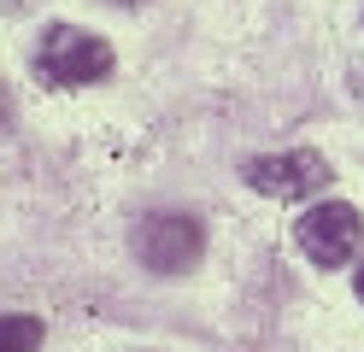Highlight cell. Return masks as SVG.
Listing matches in <instances>:
<instances>
[{
    "instance_id": "5b68a950",
    "label": "cell",
    "mask_w": 364,
    "mask_h": 352,
    "mask_svg": "<svg viewBox=\"0 0 364 352\" xmlns=\"http://www.w3.org/2000/svg\"><path fill=\"white\" fill-rule=\"evenodd\" d=\"M41 317H30V311H6L0 317V352H36L41 346Z\"/></svg>"
},
{
    "instance_id": "8992f818",
    "label": "cell",
    "mask_w": 364,
    "mask_h": 352,
    "mask_svg": "<svg viewBox=\"0 0 364 352\" xmlns=\"http://www.w3.org/2000/svg\"><path fill=\"white\" fill-rule=\"evenodd\" d=\"M353 288H358V299H364V265H358V282H353Z\"/></svg>"
},
{
    "instance_id": "7a4b0ae2",
    "label": "cell",
    "mask_w": 364,
    "mask_h": 352,
    "mask_svg": "<svg viewBox=\"0 0 364 352\" xmlns=\"http://www.w3.org/2000/svg\"><path fill=\"white\" fill-rule=\"evenodd\" d=\"M294 241H300V252L311 258V265H323V270H341L347 258L358 252L364 241V223H358V211L347 200H323V206H311L300 223H294Z\"/></svg>"
},
{
    "instance_id": "277c9868",
    "label": "cell",
    "mask_w": 364,
    "mask_h": 352,
    "mask_svg": "<svg viewBox=\"0 0 364 352\" xmlns=\"http://www.w3.org/2000/svg\"><path fill=\"white\" fill-rule=\"evenodd\" d=\"M200 252H206V229H200L194 218H182V211L147 218L141 229H135V258H141L147 270H159V276H176V270H188Z\"/></svg>"
},
{
    "instance_id": "6da1fadb",
    "label": "cell",
    "mask_w": 364,
    "mask_h": 352,
    "mask_svg": "<svg viewBox=\"0 0 364 352\" xmlns=\"http://www.w3.org/2000/svg\"><path fill=\"white\" fill-rule=\"evenodd\" d=\"M112 70V47L100 36H88L82 23H48L36 47V77L53 88H88Z\"/></svg>"
},
{
    "instance_id": "3957f363",
    "label": "cell",
    "mask_w": 364,
    "mask_h": 352,
    "mask_svg": "<svg viewBox=\"0 0 364 352\" xmlns=\"http://www.w3.org/2000/svg\"><path fill=\"white\" fill-rule=\"evenodd\" d=\"M247 182L253 194L264 200H306L329 182V159L311 153V147H294V153H264V159H247Z\"/></svg>"
}]
</instances>
